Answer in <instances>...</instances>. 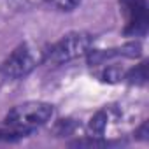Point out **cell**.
<instances>
[{
	"label": "cell",
	"mask_w": 149,
	"mask_h": 149,
	"mask_svg": "<svg viewBox=\"0 0 149 149\" xmlns=\"http://www.w3.org/2000/svg\"><path fill=\"white\" fill-rule=\"evenodd\" d=\"M123 70L119 68V67H107V68H104V70H100L98 72V79L100 81H104V83H118V81H121L123 79Z\"/></svg>",
	"instance_id": "52a82bcc"
},
{
	"label": "cell",
	"mask_w": 149,
	"mask_h": 149,
	"mask_svg": "<svg viewBox=\"0 0 149 149\" xmlns=\"http://www.w3.org/2000/svg\"><path fill=\"white\" fill-rule=\"evenodd\" d=\"M93 46V35L88 32H72L61 37L58 42H54L47 51L42 54V61L60 65L72 61L79 56H86L91 51Z\"/></svg>",
	"instance_id": "7a4b0ae2"
},
{
	"label": "cell",
	"mask_w": 149,
	"mask_h": 149,
	"mask_svg": "<svg viewBox=\"0 0 149 149\" xmlns=\"http://www.w3.org/2000/svg\"><path fill=\"white\" fill-rule=\"evenodd\" d=\"M107 121H109V114H107V111H98V112L91 118V121H90V130L98 137V135H102V133L105 132Z\"/></svg>",
	"instance_id": "8992f818"
},
{
	"label": "cell",
	"mask_w": 149,
	"mask_h": 149,
	"mask_svg": "<svg viewBox=\"0 0 149 149\" xmlns=\"http://www.w3.org/2000/svg\"><path fill=\"white\" fill-rule=\"evenodd\" d=\"M53 116V105L47 102H25L16 107H13L4 123L19 132L21 135L32 133L35 128L46 125Z\"/></svg>",
	"instance_id": "6da1fadb"
},
{
	"label": "cell",
	"mask_w": 149,
	"mask_h": 149,
	"mask_svg": "<svg viewBox=\"0 0 149 149\" xmlns=\"http://www.w3.org/2000/svg\"><path fill=\"white\" fill-rule=\"evenodd\" d=\"M39 63V56L33 47L28 44L18 46L2 63H0V74L7 79H21L35 68Z\"/></svg>",
	"instance_id": "3957f363"
},
{
	"label": "cell",
	"mask_w": 149,
	"mask_h": 149,
	"mask_svg": "<svg viewBox=\"0 0 149 149\" xmlns=\"http://www.w3.org/2000/svg\"><path fill=\"white\" fill-rule=\"evenodd\" d=\"M109 142L105 140H98V139H90V140H76L70 146H93V147H100V146H107Z\"/></svg>",
	"instance_id": "30bf717a"
},
{
	"label": "cell",
	"mask_w": 149,
	"mask_h": 149,
	"mask_svg": "<svg viewBox=\"0 0 149 149\" xmlns=\"http://www.w3.org/2000/svg\"><path fill=\"white\" fill-rule=\"evenodd\" d=\"M121 11L125 14V35L139 37L147 32V2L146 0H119Z\"/></svg>",
	"instance_id": "277c9868"
},
{
	"label": "cell",
	"mask_w": 149,
	"mask_h": 149,
	"mask_svg": "<svg viewBox=\"0 0 149 149\" xmlns=\"http://www.w3.org/2000/svg\"><path fill=\"white\" fill-rule=\"evenodd\" d=\"M46 2L60 11H72L81 4V0H46Z\"/></svg>",
	"instance_id": "ba28073f"
},
{
	"label": "cell",
	"mask_w": 149,
	"mask_h": 149,
	"mask_svg": "<svg viewBox=\"0 0 149 149\" xmlns=\"http://www.w3.org/2000/svg\"><path fill=\"white\" fill-rule=\"evenodd\" d=\"M137 135H139V139L147 140V123H146V121H144V123L140 125V128L137 130Z\"/></svg>",
	"instance_id": "8fae6325"
},
{
	"label": "cell",
	"mask_w": 149,
	"mask_h": 149,
	"mask_svg": "<svg viewBox=\"0 0 149 149\" xmlns=\"http://www.w3.org/2000/svg\"><path fill=\"white\" fill-rule=\"evenodd\" d=\"M72 130H74V123L70 119H61L56 125V133L58 135H68Z\"/></svg>",
	"instance_id": "9c48e42d"
},
{
	"label": "cell",
	"mask_w": 149,
	"mask_h": 149,
	"mask_svg": "<svg viewBox=\"0 0 149 149\" xmlns=\"http://www.w3.org/2000/svg\"><path fill=\"white\" fill-rule=\"evenodd\" d=\"M123 79H126L130 84H146V81H147V65L142 61V63H139L137 67H133L132 70H128L125 76H123Z\"/></svg>",
	"instance_id": "5b68a950"
}]
</instances>
